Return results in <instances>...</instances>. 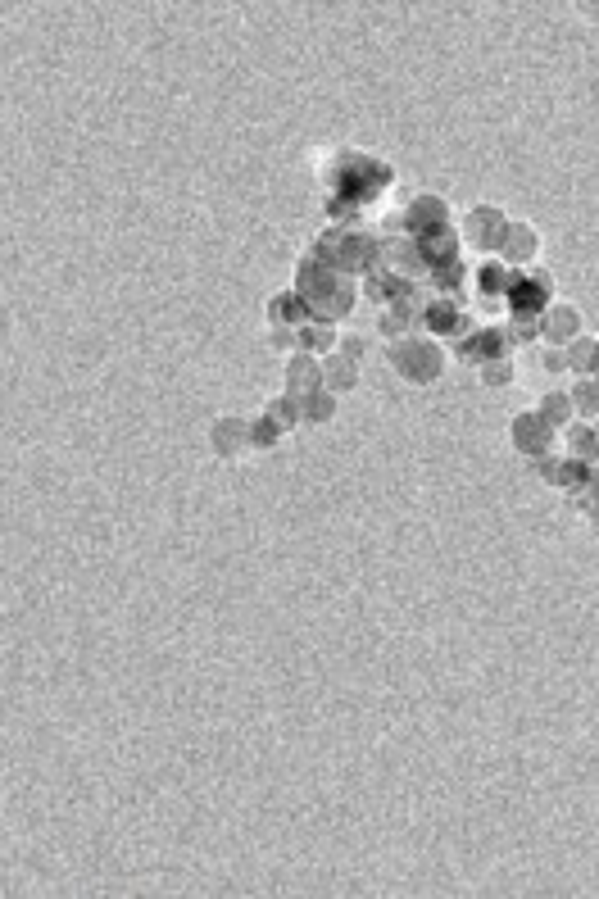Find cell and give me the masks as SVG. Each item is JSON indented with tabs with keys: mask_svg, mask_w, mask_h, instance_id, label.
<instances>
[{
	"mask_svg": "<svg viewBox=\"0 0 599 899\" xmlns=\"http://www.w3.org/2000/svg\"><path fill=\"white\" fill-rule=\"evenodd\" d=\"M209 445H214L223 459H246L259 450V436H255V423H246V418H218L214 427H209Z\"/></svg>",
	"mask_w": 599,
	"mask_h": 899,
	"instance_id": "obj_3",
	"label": "cell"
},
{
	"mask_svg": "<svg viewBox=\"0 0 599 899\" xmlns=\"http://www.w3.org/2000/svg\"><path fill=\"white\" fill-rule=\"evenodd\" d=\"M536 246H541L536 228H527V223H509V232H504V241H500V259H504V264H531Z\"/></svg>",
	"mask_w": 599,
	"mask_h": 899,
	"instance_id": "obj_8",
	"label": "cell"
},
{
	"mask_svg": "<svg viewBox=\"0 0 599 899\" xmlns=\"http://www.w3.org/2000/svg\"><path fill=\"white\" fill-rule=\"evenodd\" d=\"M300 350L314 359H327L341 350V332H336V323H318V318H309L305 327H300Z\"/></svg>",
	"mask_w": 599,
	"mask_h": 899,
	"instance_id": "obj_9",
	"label": "cell"
},
{
	"mask_svg": "<svg viewBox=\"0 0 599 899\" xmlns=\"http://www.w3.org/2000/svg\"><path fill=\"white\" fill-rule=\"evenodd\" d=\"M504 232H509V218H504L495 205H477V209H468V218H463V237H468L472 246H482V250H500Z\"/></svg>",
	"mask_w": 599,
	"mask_h": 899,
	"instance_id": "obj_4",
	"label": "cell"
},
{
	"mask_svg": "<svg viewBox=\"0 0 599 899\" xmlns=\"http://www.w3.org/2000/svg\"><path fill=\"white\" fill-rule=\"evenodd\" d=\"M423 327L436 336H450V332H463V314L454 300H436L432 309H423Z\"/></svg>",
	"mask_w": 599,
	"mask_h": 899,
	"instance_id": "obj_11",
	"label": "cell"
},
{
	"mask_svg": "<svg viewBox=\"0 0 599 899\" xmlns=\"http://www.w3.org/2000/svg\"><path fill=\"white\" fill-rule=\"evenodd\" d=\"M314 391H323V359L295 350V355L286 359V396L305 400V396H314Z\"/></svg>",
	"mask_w": 599,
	"mask_h": 899,
	"instance_id": "obj_6",
	"label": "cell"
},
{
	"mask_svg": "<svg viewBox=\"0 0 599 899\" xmlns=\"http://www.w3.org/2000/svg\"><path fill=\"white\" fill-rule=\"evenodd\" d=\"M541 414H545V423H550V427H568L572 418H577V405H572L568 391H550V396L541 400Z\"/></svg>",
	"mask_w": 599,
	"mask_h": 899,
	"instance_id": "obj_14",
	"label": "cell"
},
{
	"mask_svg": "<svg viewBox=\"0 0 599 899\" xmlns=\"http://www.w3.org/2000/svg\"><path fill=\"white\" fill-rule=\"evenodd\" d=\"M509 436H513V445H518L522 455H545V450H550L554 445V436H559V427H550L545 423V414L541 409H536V414H518L513 418V427H509Z\"/></svg>",
	"mask_w": 599,
	"mask_h": 899,
	"instance_id": "obj_5",
	"label": "cell"
},
{
	"mask_svg": "<svg viewBox=\"0 0 599 899\" xmlns=\"http://www.w3.org/2000/svg\"><path fill=\"white\" fill-rule=\"evenodd\" d=\"M541 323H545L541 341H550V346H572V341L581 336V314L572 305H550L541 314Z\"/></svg>",
	"mask_w": 599,
	"mask_h": 899,
	"instance_id": "obj_7",
	"label": "cell"
},
{
	"mask_svg": "<svg viewBox=\"0 0 599 899\" xmlns=\"http://www.w3.org/2000/svg\"><path fill=\"white\" fill-rule=\"evenodd\" d=\"M595 346H599V341H595Z\"/></svg>",
	"mask_w": 599,
	"mask_h": 899,
	"instance_id": "obj_20",
	"label": "cell"
},
{
	"mask_svg": "<svg viewBox=\"0 0 599 899\" xmlns=\"http://www.w3.org/2000/svg\"><path fill=\"white\" fill-rule=\"evenodd\" d=\"M386 359H391L395 373H400L404 382H413V386L436 382L441 368H445V350L436 346V341H418V336H400V341H391Z\"/></svg>",
	"mask_w": 599,
	"mask_h": 899,
	"instance_id": "obj_1",
	"label": "cell"
},
{
	"mask_svg": "<svg viewBox=\"0 0 599 899\" xmlns=\"http://www.w3.org/2000/svg\"><path fill=\"white\" fill-rule=\"evenodd\" d=\"M595 364H599V346H595V341H586V336H577V341L568 346V373H572V368H577V373H590Z\"/></svg>",
	"mask_w": 599,
	"mask_h": 899,
	"instance_id": "obj_16",
	"label": "cell"
},
{
	"mask_svg": "<svg viewBox=\"0 0 599 899\" xmlns=\"http://www.w3.org/2000/svg\"><path fill=\"white\" fill-rule=\"evenodd\" d=\"M336 414V396L332 391H314V396H305L300 400V418H305V423H327V418Z\"/></svg>",
	"mask_w": 599,
	"mask_h": 899,
	"instance_id": "obj_15",
	"label": "cell"
},
{
	"mask_svg": "<svg viewBox=\"0 0 599 899\" xmlns=\"http://www.w3.org/2000/svg\"><path fill=\"white\" fill-rule=\"evenodd\" d=\"M554 282L550 273H541V268H531V273H513V287H509V309L513 314H545V309L554 305Z\"/></svg>",
	"mask_w": 599,
	"mask_h": 899,
	"instance_id": "obj_2",
	"label": "cell"
},
{
	"mask_svg": "<svg viewBox=\"0 0 599 899\" xmlns=\"http://www.w3.org/2000/svg\"><path fill=\"white\" fill-rule=\"evenodd\" d=\"M482 382H486V386H509V382H513V364H509V355H504V359H486V364H482Z\"/></svg>",
	"mask_w": 599,
	"mask_h": 899,
	"instance_id": "obj_17",
	"label": "cell"
},
{
	"mask_svg": "<svg viewBox=\"0 0 599 899\" xmlns=\"http://www.w3.org/2000/svg\"><path fill=\"white\" fill-rule=\"evenodd\" d=\"M477 287H482V300L486 296H509V287H513L509 264H504V259H486V264L477 268Z\"/></svg>",
	"mask_w": 599,
	"mask_h": 899,
	"instance_id": "obj_12",
	"label": "cell"
},
{
	"mask_svg": "<svg viewBox=\"0 0 599 899\" xmlns=\"http://www.w3.org/2000/svg\"><path fill=\"white\" fill-rule=\"evenodd\" d=\"M264 418H268V427H273L277 436L291 432L295 423H305V418H300V400H295V396H277V400H268V405H264Z\"/></svg>",
	"mask_w": 599,
	"mask_h": 899,
	"instance_id": "obj_13",
	"label": "cell"
},
{
	"mask_svg": "<svg viewBox=\"0 0 599 899\" xmlns=\"http://www.w3.org/2000/svg\"><path fill=\"white\" fill-rule=\"evenodd\" d=\"M341 355H350L354 364H359V359L368 355V341H364V336H341Z\"/></svg>",
	"mask_w": 599,
	"mask_h": 899,
	"instance_id": "obj_19",
	"label": "cell"
},
{
	"mask_svg": "<svg viewBox=\"0 0 599 899\" xmlns=\"http://www.w3.org/2000/svg\"><path fill=\"white\" fill-rule=\"evenodd\" d=\"M323 386L332 391V396H345V391H354V386H359V364H354L350 355H341V350H336V355H327L323 359Z\"/></svg>",
	"mask_w": 599,
	"mask_h": 899,
	"instance_id": "obj_10",
	"label": "cell"
},
{
	"mask_svg": "<svg viewBox=\"0 0 599 899\" xmlns=\"http://www.w3.org/2000/svg\"><path fill=\"white\" fill-rule=\"evenodd\" d=\"M273 350H286V355H291V350H300V327H291V323H273Z\"/></svg>",
	"mask_w": 599,
	"mask_h": 899,
	"instance_id": "obj_18",
	"label": "cell"
}]
</instances>
